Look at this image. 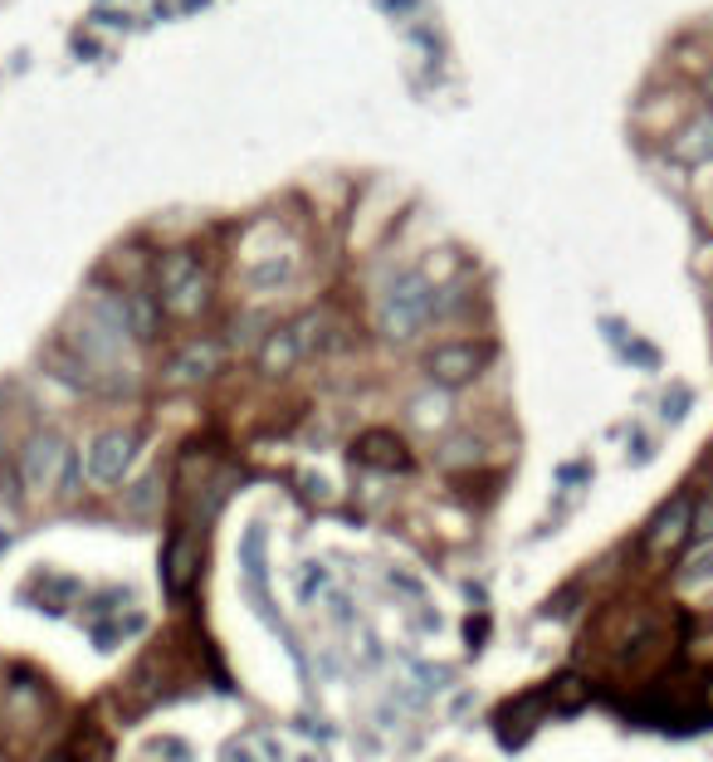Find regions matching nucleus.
I'll list each match as a JSON object with an SVG mask.
<instances>
[{"instance_id": "39448f33", "label": "nucleus", "mask_w": 713, "mask_h": 762, "mask_svg": "<svg viewBox=\"0 0 713 762\" xmlns=\"http://www.w3.org/2000/svg\"><path fill=\"white\" fill-rule=\"evenodd\" d=\"M488 357H494L488 342H440L435 352H425V377L440 391H459L488 367Z\"/></svg>"}, {"instance_id": "20e7f679", "label": "nucleus", "mask_w": 713, "mask_h": 762, "mask_svg": "<svg viewBox=\"0 0 713 762\" xmlns=\"http://www.w3.org/2000/svg\"><path fill=\"white\" fill-rule=\"evenodd\" d=\"M318 338H322V318H318V313L273 328L269 338H264V347H259V371H264V377H289V371L298 367V361L308 357L313 347H318Z\"/></svg>"}, {"instance_id": "2eb2a0df", "label": "nucleus", "mask_w": 713, "mask_h": 762, "mask_svg": "<svg viewBox=\"0 0 713 762\" xmlns=\"http://www.w3.org/2000/svg\"><path fill=\"white\" fill-rule=\"evenodd\" d=\"M220 758H225V762H259V758H254V748H250V742H225V752H220Z\"/></svg>"}, {"instance_id": "f03ea898", "label": "nucleus", "mask_w": 713, "mask_h": 762, "mask_svg": "<svg viewBox=\"0 0 713 762\" xmlns=\"http://www.w3.org/2000/svg\"><path fill=\"white\" fill-rule=\"evenodd\" d=\"M156 299H162V308H171L176 318H195V313L205 308L211 279H205L201 259H195L191 250L162 254V264H156Z\"/></svg>"}, {"instance_id": "ddd939ff", "label": "nucleus", "mask_w": 713, "mask_h": 762, "mask_svg": "<svg viewBox=\"0 0 713 762\" xmlns=\"http://www.w3.org/2000/svg\"><path fill=\"white\" fill-rule=\"evenodd\" d=\"M552 699L562 703V709H582V703L591 699V689H586L582 674H557V680H552Z\"/></svg>"}, {"instance_id": "a211bd4d", "label": "nucleus", "mask_w": 713, "mask_h": 762, "mask_svg": "<svg viewBox=\"0 0 713 762\" xmlns=\"http://www.w3.org/2000/svg\"><path fill=\"white\" fill-rule=\"evenodd\" d=\"M49 762H59V758H49Z\"/></svg>"}, {"instance_id": "f3484780", "label": "nucleus", "mask_w": 713, "mask_h": 762, "mask_svg": "<svg viewBox=\"0 0 713 762\" xmlns=\"http://www.w3.org/2000/svg\"><path fill=\"white\" fill-rule=\"evenodd\" d=\"M709 484H713V455H709Z\"/></svg>"}, {"instance_id": "6e6552de", "label": "nucleus", "mask_w": 713, "mask_h": 762, "mask_svg": "<svg viewBox=\"0 0 713 762\" xmlns=\"http://www.w3.org/2000/svg\"><path fill=\"white\" fill-rule=\"evenodd\" d=\"M220 367H225L220 342H186L171 357V367H166V381L171 386H205V381L220 377Z\"/></svg>"}, {"instance_id": "9b49d317", "label": "nucleus", "mask_w": 713, "mask_h": 762, "mask_svg": "<svg viewBox=\"0 0 713 762\" xmlns=\"http://www.w3.org/2000/svg\"><path fill=\"white\" fill-rule=\"evenodd\" d=\"M670 156H674V162H684V166L709 162V156H713V113H699L693 123H684L679 132H674V142H670Z\"/></svg>"}, {"instance_id": "0eeeda50", "label": "nucleus", "mask_w": 713, "mask_h": 762, "mask_svg": "<svg viewBox=\"0 0 713 762\" xmlns=\"http://www.w3.org/2000/svg\"><path fill=\"white\" fill-rule=\"evenodd\" d=\"M689 533H693V498L679 494L650 518V528H645V553H650L654 562H664V557H674L689 543Z\"/></svg>"}, {"instance_id": "9d476101", "label": "nucleus", "mask_w": 713, "mask_h": 762, "mask_svg": "<svg viewBox=\"0 0 713 762\" xmlns=\"http://www.w3.org/2000/svg\"><path fill=\"white\" fill-rule=\"evenodd\" d=\"M195 572H201V543H195L191 533H176L171 543H166V557H162V576H166V586H171V596L191 592Z\"/></svg>"}, {"instance_id": "4468645a", "label": "nucleus", "mask_w": 713, "mask_h": 762, "mask_svg": "<svg viewBox=\"0 0 713 762\" xmlns=\"http://www.w3.org/2000/svg\"><path fill=\"white\" fill-rule=\"evenodd\" d=\"M693 523H699V547L703 543H713V504H693Z\"/></svg>"}, {"instance_id": "dca6fc26", "label": "nucleus", "mask_w": 713, "mask_h": 762, "mask_svg": "<svg viewBox=\"0 0 713 762\" xmlns=\"http://www.w3.org/2000/svg\"><path fill=\"white\" fill-rule=\"evenodd\" d=\"M703 103H709V113H713V68L703 74Z\"/></svg>"}, {"instance_id": "1a4fd4ad", "label": "nucleus", "mask_w": 713, "mask_h": 762, "mask_svg": "<svg viewBox=\"0 0 713 762\" xmlns=\"http://www.w3.org/2000/svg\"><path fill=\"white\" fill-rule=\"evenodd\" d=\"M352 459L377 469V474H406L410 469V449L396 430H367V435H357L352 440Z\"/></svg>"}, {"instance_id": "423d86ee", "label": "nucleus", "mask_w": 713, "mask_h": 762, "mask_svg": "<svg viewBox=\"0 0 713 762\" xmlns=\"http://www.w3.org/2000/svg\"><path fill=\"white\" fill-rule=\"evenodd\" d=\"M137 449H142L137 430H103V435L88 445V479H93L98 488H117L132 474Z\"/></svg>"}, {"instance_id": "f257e3e1", "label": "nucleus", "mask_w": 713, "mask_h": 762, "mask_svg": "<svg viewBox=\"0 0 713 762\" xmlns=\"http://www.w3.org/2000/svg\"><path fill=\"white\" fill-rule=\"evenodd\" d=\"M430 313H435V283L410 269V274H396V279L386 283V293H381V303H377V328H381V338H391V342H410L430 322Z\"/></svg>"}, {"instance_id": "7ed1b4c3", "label": "nucleus", "mask_w": 713, "mask_h": 762, "mask_svg": "<svg viewBox=\"0 0 713 762\" xmlns=\"http://www.w3.org/2000/svg\"><path fill=\"white\" fill-rule=\"evenodd\" d=\"M74 469V455H68V440L59 430H39V435L25 440V455H20V479H25L29 494H54L64 484V474Z\"/></svg>"}, {"instance_id": "f8f14e48", "label": "nucleus", "mask_w": 713, "mask_h": 762, "mask_svg": "<svg viewBox=\"0 0 713 762\" xmlns=\"http://www.w3.org/2000/svg\"><path fill=\"white\" fill-rule=\"evenodd\" d=\"M123 313H127V338H137V342L162 338V299H152V293H132V299L123 303Z\"/></svg>"}]
</instances>
